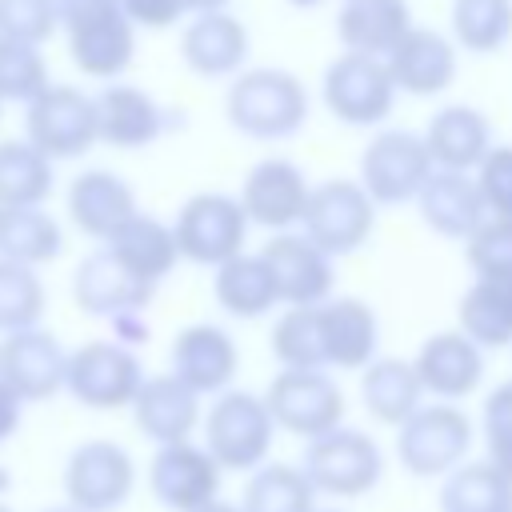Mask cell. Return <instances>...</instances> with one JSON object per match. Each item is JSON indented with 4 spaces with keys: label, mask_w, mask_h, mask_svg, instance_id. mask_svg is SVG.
I'll use <instances>...</instances> for the list:
<instances>
[{
    "label": "cell",
    "mask_w": 512,
    "mask_h": 512,
    "mask_svg": "<svg viewBox=\"0 0 512 512\" xmlns=\"http://www.w3.org/2000/svg\"><path fill=\"white\" fill-rule=\"evenodd\" d=\"M220 464L208 456L204 444H164L148 460V488L160 508L168 512H196L212 500H220Z\"/></svg>",
    "instance_id": "5bb4252c"
},
{
    "label": "cell",
    "mask_w": 512,
    "mask_h": 512,
    "mask_svg": "<svg viewBox=\"0 0 512 512\" xmlns=\"http://www.w3.org/2000/svg\"><path fill=\"white\" fill-rule=\"evenodd\" d=\"M248 212L240 204V196H228V192H192L176 220H172V232H176V244H180V256L200 264V268H220L228 260H236L244 252V240H248Z\"/></svg>",
    "instance_id": "277c9868"
},
{
    "label": "cell",
    "mask_w": 512,
    "mask_h": 512,
    "mask_svg": "<svg viewBox=\"0 0 512 512\" xmlns=\"http://www.w3.org/2000/svg\"><path fill=\"white\" fill-rule=\"evenodd\" d=\"M460 332L480 348L512 344V276H476L456 308Z\"/></svg>",
    "instance_id": "1f68e13d"
},
{
    "label": "cell",
    "mask_w": 512,
    "mask_h": 512,
    "mask_svg": "<svg viewBox=\"0 0 512 512\" xmlns=\"http://www.w3.org/2000/svg\"><path fill=\"white\" fill-rule=\"evenodd\" d=\"M132 276H140L144 284H160L176 260H180V244H176V232L172 224H164L160 216L152 212H136L108 244H104Z\"/></svg>",
    "instance_id": "f546056e"
},
{
    "label": "cell",
    "mask_w": 512,
    "mask_h": 512,
    "mask_svg": "<svg viewBox=\"0 0 512 512\" xmlns=\"http://www.w3.org/2000/svg\"><path fill=\"white\" fill-rule=\"evenodd\" d=\"M100 140L112 148H144L168 132V112L160 100L136 84H108L96 92Z\"/></svg>",
    "instance_id": "4316f807"
},
{
    "label": "cell",
    "mask_w": 512,
    "mask_h": 512,
    "mask_svg": "<svg viewBox=\"0 0 512 512\" xmlns=\"http://www.w3.org/2000/svg\"><path fill=\"white\" fill-rule=\"evenodd\" d=\"M372 224H376V204L360 180L340 176L312 184L300 228L316 248H324L328 256H348L372 236Z\"/></svg>",
    "instance_id": "8fae6325"
},
{
    "label": "cell",
    "mask_w": 512,
    "mask_h": 512,
    "mask_svg": "<svg viewBox=\"0 0 512 512\" xmlns=\"http://www.w3.org/2000/svg\"><path fill=\"white\" fill-rule=\"evenodd\" d=\"M20 416H24V400L16 396V388L0 380V440H8L20 428Z\"/></svg>",
    "instance_id": "7dc6e473"
},
{
    "label": "cell",
    "mask_w": 512,
    "mask_h": 512,
    "mask_svg": "<svg viewBox=\"0 0 512 512\" xmlns=\"http://www.w3.org/2000/svg\"><path fill=\"white\" fill-rule=\"evenodd\" d=\"M184 8L196 12V16H204V12H224L228 0H184Z\"/></svg>",
    "instance_id": "c3c4849f"
},
{
    "label": "cell",
    "mask_w": 512,
    "mask_h": 512,
    "mask_svg": "<svg viewBox=\"0 0 512 512\" xmlns=\"http://www.w3.org/2000/svg\"><path fill=\"white\" fill-rule=\"evenodd\" d=\"M60 28L56 0H0V40L44 44Z\"/></svg>",
    "instance_id": "7bdbcfd3"
},
{
    "label": "cell",
    "mask_w": 512,
    "mask_h": 512,
    "mask_svg": "<svg viewBox=\"0 0 512 512\" xmlns=\"http://www.w3.org/2000/svg\"><path fill=\"white\" fill-rule=\"evenodd\" d=\"M452 40L468 52H496L512 40V0H452Z\"/></svg>",
    "instance_id": "f35d334b"
},
{
    "label": "cell",
    "mask_w": 512,
    "mask_h": 512,
    "mask_svg": "<svg viewBox=\"0 0 512 512\" xmlns=\"http://www.w3.org/2000/svg\"><path fill=\"white\" fill-rule=\"evenodd\" d=\"M268 348H272V356L280 360V368L324 372V368H328V352H324L320 308H284L280 320L272 324Z\"/></svg>",
    "instance_id": "8d00e7d4"
},
{
    "label": "cell",
    "mask_w": 512,
    "mask_h": 512,
    "mask_svg": "<svg viewBox=\"0 0 512 512\" xmlns=\"http://www.w3.org/2000/svg\"><path fill=\"white\" fill-rule=\"evenodd\" d=\"M464 256L476 276H512V220L488 216L464 240Z\"/></svg>",
    "instance_id": "b9f144b4"
},
{
    "label": "cell",
    "mask_w": 512,
    "mask_h": 512,
    "mask_svg": "<svg viewBox=\"0 0 512 512\" xmlns=\"http://www.w3.org/2000/svg\"><path fill=\"white\" fill-rule=\"evenodd\" d=\"M428 156L440 172H476L492 152V124L472 104H444L424 124Z\"/></svg>",
    "instance_id": "7402d4cb"
},
{
    "label": "cell",
    "mask_w": 512,
    "mask_h": 512,
    "mask_svg": "<svg viewBox=\"0 0 512 512\" xmlns=\"http://www.w3.org/2000/svg\"><path fill=\"white\" fill-rule=\"evenodd\" d=\"M324 512H336V508H324Z\"/></svg>",
    "instance_id": "db71d44e"
},
{
    "label": "cell",
    "mask_w": 512,
    "mask_h": 512,
    "mask_svg": "<svg viewBox=\"0 0 512 512\" xmlns=\"http://www.w3.org/2000/svg\"><path fill=\"white\" fill-rule=\"evenodd\" d=\"M0 512H12V508H8V504H0Z\"/></svg>",
    "instance_id": "f5cc1de1"
},
{
    "label": "cell",
    "mask_w": 512,
    "mask_h": 512,
    "mask_svg": "<svg viewBox=\"0 0 512 512\" xmlns=\"http://www.w3.org/2000/svg\"><path fill=\"white\" fill-rule=\"evenodd\" d=\"M152 292H156V284H144L140 276H132L104 244L96 252H88L72 272V300L88 316H108V320L140 316V308H148Z\"/></svg>",
    "instance_id": "ac0fdd59"
},
{
    "label": "cell",
    "mask_w": 512,
    "mask_h": 512,
    "mask_svg": "<svg viewBox=\"0 0 512 512\" xmlns=\"http://www.w3.org/2000/svg\"><path fill=\"white\" fill-rule=\"evenodd\" d=\"M0 380L16 388L24 404L48 400L68 380V352L48 328L12 332L0 340Z\"/></svg>",
    "instance_id": "2e32d148"
},
{
    "label": "cell",
    "mask_w": 512,
    "mask_h": 512,
    "mask_svg": "<svg viewBox=\"0 0 512 512\" xmlns=\"http://www.w3.org/2000/svg\"><path fill=\"white\" fill-rule=\"evenodd\" d=\"M24 128H28V140L52 160L84 156L100 140L96 96H88L72 84H48L24 108Z\"/></svg>",
    "instance_id": "9c48e42d"
},
{
    "label": "cell",
    "mask_w": 512,
    "mask_h": 512,
    "mask_svg": "<svg viewBox=\"0 0 512 512\" xmlns=\"http://www.w3.org/2000/svg\"><path fill=\"white\" fill-rule=\"evenodd\" d=\"M0 108H4V104H0Z\"/></svg>",
    "instance_id": "11a10c76"
},
{
    "label": "cell",
    "mask_w": 512,
    "mask_h": 512,
    "mask_svg": "<svg viewBox=\"0 0 512 512\" xmlns=\"http://www.w3.org/2000/svg\"><path fill=\"white\" fill-rule=\"evenodd\" d=\"M168 364H172V376L184 380L196 396H220L236 380L240 352H236V340L220 324L200 320L176 332Z\"/></svg>",
    "instance_id": "d6986e66"
},
{
    "label": "cell",
    "mask_w": 512,
    "mask_h": 512,
    "mask_svg": "<svg viewBox=\"0 0 512 512\" xmlns=\"http://www.w3.org/2000/svg\"><path fill=\"white\" fill-rule=\"evenodd\" d=\"M224 116L240 136L288 140L308 120L304 80L288 68H244L224 96Z\"/></svg>",
    "instance_id": "6da1fadb"
},
{
    "label": "cell",
    "mask_w": 512,
    "mask_h": 512,
    "mask_svg": "<svg viewBox=\"0 0 512 512\" xmlns=\"http://www.w3.org/2000/svg\"><path fill=\"white\" fill-rule=\"evenodd\" d=\"M264 264L272 268L280 304L288 308H320L332 300V256L316 248L304 232H276L260 248Z\"/></svg>",
    "instance_id": "9a60e30c"
},
{
    "label": "cell",
    "mask_w": 512,
    "mask_h": 512,
    "mask_svg": "<svg viewBox=\"0 0 512 512\" xmlns=\"http://www.w3.org/2000/svg\"><path fill=\"white\" fill-rule=\"evenodd\" d=\"M276 436V420L264 396L248 388H228L212 400L204 416V448L228 472H256L268 460Z\"/></svg>",
    "instance_id": "3957f363"
},
{
    "label": "cell",
    "mask_w": 512,
    "mask_h": 512,
    "mask_svg": "<svg viewBox=\"0 0 512 512\" xmlns=\"http://www.w3.org/2000/svg\"><path fill=\"white\" fill-rule=\"evenodd\" d=\"M196 512H240V504H228V500H212V504H204V508H196Z\"/></svg>",
    "instance_id": "681fc988"
},
{
    "label": "cell",
    "mask_w": 512,
    "mask_h": 512,
    "mask_svg": "<svg viewBox=\"0 0 512 512\" xmlns=\"http://www.w3.org/2000/svg\"><path fill=\"white\" fill-rule=\"evenodd\" d=\"M424 392H432L440 404H452V400H464L480 388L484 380V348L472 344L460 328L452 332H436L420 344L416 360H412Z\"/></svg>",
    "instance_id": "ffe728a7"
},
{
    "label": "cell",
    "mask_w": 512,
    "mask_h": 512,
    "mask_svg": "<svg viewBox=\"0 0 512 512\" xmlns=\"http://www.w3.org/2000/svg\"><path fill=\"white\" fill-rule=\"evenodd\" d=\"M324 104L336 120L368 128L388 120L396 104V84L388 72V60L380 56H360V52H340L324 68Z\"/></svg>",
    "instance_id": "7c38bea8"
},
{
    "label": "cell",
    "mask_w": 512,
    "mask_h": 512,
    "mask_svg": "<svg viewBox=\"0 0 512 512\" xmlns=\"http://www.w3.org/2000/svg\"><path fill=\"white\" fill-rule=\"evenodd\" d=\"M52 184V156H44L28 136L0 140V208H40Z\"/></svg>",
    "instance_id": "836d02e7"
},
{
    "label": "cell",
    "mask_w": 512,
    "mask_h": 512,
    "mask_svg": "<svg viewBox=\"0 0 512 512\" xmlns=\"http://www.w3.org/2000/svg\"><path fill=\"white\" fill-rule=\"evenodd\" d=\"M248 28L240 16L224 12H204L196 16L184 32H180V56L196 76H240L244 60H248Z\"/></svg>",
    "instance_id": "cb8c5ba5"
},
{
    "label": "cell",
    "mask_w": 512,
    "mask_h": 512,
    "mask_svg": "<svg viewBox=\"0 0 512 512\" xmlns=\"http://www.w3.org/2000/svg\"><path fill=\"white\" fill-rule=\"evenodd\" d=\"M48 64L36 44L0 40V104H32L48 88Z\"/></svg>",
    "instance_id": "60d3db41"
},
{
    "label": "cell",
    "mask_w": 512,
    "mask_h": 512,
    "mask_svg": "<svg viewBox=\"0 0 512 512\" xmlns=\"http://www.w3.org/2000/svg\"><path fill=\"white\" fill-rule=\"evenodd\" d=\"M56 20L68 32V52L80 72L112 80L136 56V24L124 0H56Z\"/></svg>",
    "instance_id": "7a4b0ae2"
},
{
    "label": "cell",
    "mask_w": 512,
    "mask_h": 512,
    "mask_svg": "<svg viewBox=\"0 0 512 512\" xmlns=\"http://www.w3.org/2000/svg\"><path fill=\"white\" fill-rule=\"evenodd\" d=\"M216 300L228 316H240V320H256L264 312H272V304H280V292H276V280H272V268L264 264V256H248L240 252L236 260L220 264L216 268Z\"/></svg>",
    "instance_id": "d6a6232c"
},
{
    "label": "cell",
    "mask_w": 512,
    "mask_h": 512,
    "mask_svg": "<svg viewBox=\"0 0 512 512\" xmlns=\"http://www.w3.org/2000/svg\"><path fill=\"white\" fill-rule=\"evenodd\" d=\"M476 184L488 204V216L512 220V144H500L484 156V164L476 168Z\"/></svg>",
    "instance_id": "f6af8a7d"
},
{
    "label": "cell",
    "mask_w": 512,
    "mask_h": 512,
    "mask_svg": "<svg viewBox=\"0 0 512 512\" xmlns=\"http://www.w3.org/2000/svg\"><path fill=\"white\" fill-rule=\"evenodd\" d=\"M424 224L444 240H468L484 220L488 204L480 196V184L472 172H432L428 184L416 196Z\"/></svg>",
    "instance_id": "484cf974"
},
{
    "label": "cell",
    "mask_w": 512,
    "mask_h": 512,
    "mask_svg": "<svg viewBox=\"0 0 512 512\" xmlns=\"http://www.w3.org/2000/svg\"><path fill=\"white\" fill-rule=\"evenodd\" d=\"M124 12L136 28H172L188 8L184 0H124Z\"/></svg>",
    "instance_id": "bcb514c9"
},
{
    "label": "cell",
    "mask_w": 512,
    "mask_h": 512,
    "mask_svg": "<svg viewBox=\"0 0 512 512\" xmlns=\"http://www.w3.org/2000/svg\"><path fill=\"white\" fill-rule=\"evenodd\" d=\"M44 304H48V296H44L40 272L28 264L0 260V332L12 336V332L40 328Z\"/></svg>",
    "instance_id": "ab89813d"
},
{
    "label": "cell",
    "mask_w": 512,
    "mask_h": 512,
    "mask_svg": "<svg viewBox=\"0 0 512 512\" xmlns=\"http://www.w3.org/2000/svg\"><path fill=\"white\" fill-rule=\"evenodd\" d=\"M420 396H424V384H420L412 360L376 356L360 376V400H364L368 416L380 424L400 428L408 416H416L424 408Z\"/></svg>",
    "instance_id": "4dcf8cb0"
},
{
    "label": "cell",
    "mask_w": 512,
    "mask_h": 512,
    "mask_svg": "<svg viewBox=\"0 0 512 512\" xmlns=\"http://www.w3.org/2000/svg\"><path fill=\"white\" fill-rule=\"evenodd\" d=\"M300 472L308 476V484L324 496H364L380 484L384 472V456L376 448V440L360 428H336L320 440H308Z\"/></svg>",
    "instance_id": "ba28073f"
},
{
    "label": "cell",
    "mask_w": 512,
    "mask_h": 512,
    "mask_svg": "<svg viewBox=\"0 0 512 512\" xmlns=\"http://www.w3.org/2000/svg\"><path fill=\"white\" fill-rule=\"evenodd\" d=\"M472 448V420L456 404H424L396 428L400 468L412 476H448L464 464Z\"/></svg>",
    "instance_id": "52a82bcc"
},
{
    "label": "cell",
    "mask_w": 512,
    "mask_h": 512,
    "mask_svg": "<svg viewBox=\"0 0 512 512\" xmlns=\"http://www.w3.org/2000/svg\"><path fill=\"white\" fill-rule=\"evenodd\" d=\"M288 4H292V8H316L320 0H288Z\"/></svg>",
    "instance_id": "f907efd6"
},
{
    "label": "cell",
    "mask_w": 512,
    "mask_h": 512,
    "mask_svg": "<svg viewBox=\"0 0 512 512\" xmlns=\"http://www.w3.org/2000/svg\"><path fill=\"white\" fill-rule=\"evenodd\" d=\"M144 368L136 360V352L120 340H88L76 352H68V396L84 408L96 412H112V408H132L140 384H144Z\"/></svg>",
    "instance_id": "8992f818"
},
{
    "label": "cell",
    "mask_w": 512,
    "mask_h": 512,
    "mask_svg": "<svg viewBox=\"0 0 512 512\" xmlns=\"http://www.w3.org/2000/svg\"><path fill=\"white\" fill-rule=\"evenodd\" d=\"M64 232L44 208H0V260L40 268L56 260Z\"/></svg>",
    "instance_id": "e575fe53"
},
{
    "label": "cell",
    "mask_w": 512,
    "mask_h": 512,
    "mask_svg": "<svg viewBox=\"0 0 512 512\" xmlns=\"http://www.w3.org/2000/svg\"><path fill=\"white\" fill-rule=\"evenodd\" d=\"M388 72H392L396 92L436 96L456 80V40L436 28L416 24L388 56Z\"/></svg>",
    "instance_id": "d4e9b609"
},
{
    "label": "cell",
    "mask_w": 512,
    "mask_h": 512,
    "mask_svg": "<svg viewBox=\"0 0 512 512\" xmlns=\"http://www.w3.org/2000/svg\"><path fill=\"white\" fill-rule=\"evenodd\" d=\"M432 172H436V164H432L420 132L380 128L360 152V184L372 196V204L392 208V204L416 200Z\"/></svg>",
    "instance_id": "5b68a950"
},
{
    "label": "cell",
    "mask_w": 512,
    "mask_h": 512,
    "mask_svg": "<svg viewBox=\"0 0 512 512\" xmlns=\"http://www.w3.org/2000/svg\"><path fill=\"white\" fill-rule=\"evenodd\" d=\"M136 488V464L116 440H84L64 464V496L80 512H116Z\"/></svg>",
    "instance_id": "4fadbf2b"
},
{
    "label": "cell",
    "mask_w": 512,
    "mask_h": 512,
    "mask_svg": "<svg viewBox=\"0 0 512 512\" xmlns=\"http://www.w3.org/2000/svg\"><path fill=\"white\" fill-rule=\"evenodd\" d=\"M328 368H368L380 344V320L360 296H332L320 304Z\"/></svg>",
    "instance_id": "f1b7e54d"
},
{
    "label": "cell",
    "mask_w": 512,
    "mask_h": 512,
    "mask_svg": "<svg viewBox=\"0 0 512 512\" xmlns=\"http://www.w3.org/2000/svg\"><path fill=\"white\" fill-rule=\"evenodd\" d=\"M312 184L292 160H256L240 184V204L252 224H264L272 236L292 232L308 212Z\"/></svg>",
    "instance_id": "e0dca14e"
},
{
    "label": "cell",
    "mask_w": 512,
    "mask_h": 512,
    "mask_svg": "<svg viewBox=\"0 0 512 512\" xmlns=\"http://www.w3.org/2000/svg\"><path fill=\"white\" fill-rule=\"evenodd\" d=\"M240 512H316V488L300 464H264L248 476Z\"/></svg>",
    "instance_id": "74e56055"
},
{
    "label": "cell",
    "mask_w": 512,
    "mask_h": 512,
    "mask_svg": "<svg viewBox=\"0 0 512 512\" xmlns=\"http://www.w3.org/2000/svg\"><path fill=\"white\" fill-rule=\"evenodd\" d=\"M136 192L124 176L108 168H88L68 184V216L92 240H112L136 216Z\"/></svg>",
    "instance_id": "44dd1931"
},
{
    "label": "cell",
    "mask_w": 512,
    "mask_h": 512,
    "mask_svg": "<svg viewBox=\"0 0 512 512\" xmlns=\"http://www.w3.org/2000/svg\"><path fill=\"white\" fill-rule=\"evenodd\" d=\"M484 444H488V460L512 480V380L496 384L484 400Z\"/></svg>",
    "instance_id": "ee69618b"
},
{
    "label": "cell",
    "mask_w": 512,
    "mask_h": 512,
    "mask_svg": "<svg viewBox=\"0 0 512 512\" xmlns=\"http://www.w3.org/2000/svg\"><path fill=\"white\" fill-rule=\"evenodd\" d=\"M44 512H80V508H72V504H52V508H44Z\"/></svg>",
    "instance_id": "816d5d0a"
},
{
    "label": "cell",
    "mask_w": 512,
    "mask_h": 512,
    "mask_svg": "<svg viewBox=\"0 0 512 512\" xmlns=\"http://www.w3.org/2000/svg\"><path fill=\"white\" fill-rule=\"evenodd\" d=\"M440 512H512V480L492 460H464L444 476Z\"/></svg>",
    "instance_id": "d590c367"
},
{
    "label": "cell",
    "mask_w": 512,
    "mask_h": 512,
    "mask_svg": "<svg viewBox=\"0 0 512 512\" xmlns=\"http://www.w3.org/2000/svg\"><path fill=\"white\" fill-rule=\"evenodd\" d=\"M412 28L416 24L404 0H344L336 12V36L344 52H360V56L388 60Z\"/></svg>",
    "instance_id": "83f0119b"
},
{
    "label": "cell",
    "mask_w": 512,
    "mask_h": 512,
    "mask_svg": "<svg viewBox=\"0 0 512 512\" xmlns=\"http://www.w3.org/2000/svg\"><path fill=\"white\" fill-rule=\"evenodd\" d=\"M132 420L160 448L184 444V440H192V432L200 424V396L184 380H176L172 372L148 376L132 400Z\"/></svg>",
    "instance_id": "603a6c76"
},
{
    "label": "cell",
    "mask_w": 512,
    "mask_h": 512,
    "mask_svg": "<svg viewBox=\"0 0 512 512\" xmlns=\"http://www.w3.org/2000/svg\"><path fill=\"white\" fill-rule=\"evenodd\" d=\"M264 404H268L276 428H284L300 440H320V436L336 432L344 420V392L328 372L280 368L268 380Z\"/></svg>",
    "instance_id": "30bf717a"
}]
</instances>
